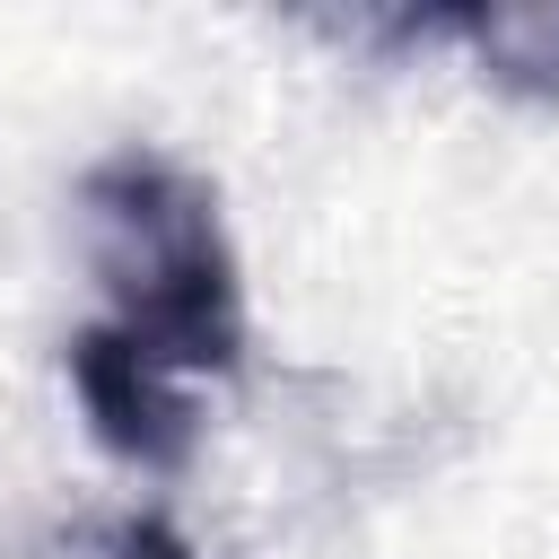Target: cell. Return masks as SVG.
Listing matches in <instances>:
<instances>
[{
	"instance_id": "3957f363",
	"label": "cell",
	"mask_w": 559,
	"mask_h": 559,
	"mask_svg": "<svg viewBox=\"0 0 559 559\" xmlns=\"http://www.w3.org/2000/svg\"><path fill=\"white\" fill-rule=\"evenodd\" d=\"M445 44H463L489 87H507L524 105H559V0L445 9Z\"/></svg>"
},
{
	"instance_id": "7a4b0ae2",
	"label": "cell",
	"mask_w": 559,
	"mask_h": 559,
	"mask_svg": "<svg viewBox=\"0 0 559 559\" xmlns=\"http://www.w3.org/2000/svg\"><path fill=\"white\" fill-rule=\"evenodd\" d=\"M61 367H70V393H79V411H87V428H96L105 454H122L131 472H183L192 463V445H201L192 384L166 358H148L131 332L79 323L70 349H61Z\"/></svg>"
},
{
	"instance_id": "6da1fadb",
	"label": "cell",
	"mask_w": 559,
	"mask_h": 559,
	"mask_svg": "<svg viewBox=\"0 0 559 559\" xmlns=\"http://www.w3.org/2000/svg\"><path fill=\"white\" fill-rule=\"evenodd\" d=\"M79 253L105 288V323L131 332L148 358L192 376H236L245 358V280L218 218V192L157 157L114 148L79 175Z\"/></svg>"
}]
</instances>
